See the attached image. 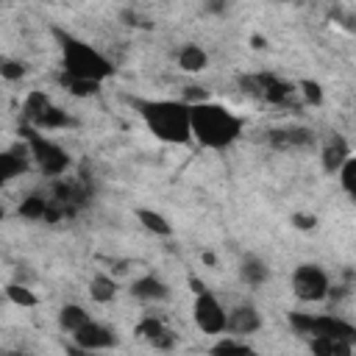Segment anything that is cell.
Listing matches in <instances>:
<instances>
[{
  "label": "cell",
  "mask_w": 356,
  "mask_h": 356,
  "mask_svg": "<svg viewBox=\"0 0 356 356\" xmlns=\"http://www.w3.org/2000/svg\"><path fill=\"white\" fill-rule=\"evenodd\" d=\"M190 131L201 145H206L212 150H223L240 139L242 117H237L231 109H226L220 103L204 100V103L190 106Z\"/></svg>",
  "instance_id": "1"
},
{
  "label": "cell",
  "mask_w": 356,
  "mask_h": 356,
  "mask_svg": "<svg viewBox=\"0 0 356 356\" xmlns=\"http://www.w3.org/2000/svg\"><path fill=\"white\" fill-rule=\"evenodd\" d=\"M134 106L156 139L172 145H184L193 139L190 106L184 100H134Z\"/></svg>",
  "instance_id": "2"
},
{
  "label": "cell",
  "mask_w": 356,
  "mask_h": 356,
  "mask_svg": "<svg viewBox=\"0 0 356 356\" xmlns=\"http://www.w3.org/2000/svg\"><path fill=\"white\" fill-rule=\"evenodd\" d=\"M53 37L59 39V48H62L64 75L81 78V81H95V84H103L109 75H114V64L103 53H98L92 45L78 39L75 34H70L64 28H53Z\"/></svg>",
  "instance_id": "3"
},
{
  "label": "cell",
  "mask_w": 356,
  "mask_h": 356,
  "mask_svg": "<svg viewBox=\"0 0 356 356\" xmlns=\"http://www.w3.org/2000/svg\"><path fill=\"white\" fill-rule=\"evenodd\" d=\"M26 139H28V148H31V156L37 159V164L42 167V172L45 175H62L67 167H70V156H67V150L64 148H59L56 142H51V139H45L37 128H31V125H23V131H20Z\"/></svg>",
  "instance_id": "4"
},
{
  "label": "cell",
  "mask_w": 356,
  "mask_h": 356,
  "mask_svg": "<svg viewBox=\"0 0 356 356\" xmlns=\"http://www.w3.org/2000/svg\"><path fill=\"white\" fill-rule=\"evenodd\" d=\"M292 290H295V295L301 301H312L314 303V301H323L328 295L331 284H328V276H326L323 267H317V265H301L292 273Z\"/></svg>",
  "instance_id": "5"
},
{
  "label": "cell",
  "mask_w": 356,
  "mask_h": 356,
  "mask_svg": "<svg viewBox=\"0 0 356 356\" xmlns=\"http://www.w3.org/2000/svg\"><path fill=\"white\" fill-rule=\"evenodd\" d=\"M226 312L220 306V301L206 290L195 298V323L206 331V334H223L226 331Z\"/></svg>",
  "instance_id": "6"
},
{
  "label": "cell",
  "mask_w": 356,
  "mask_h": 356,
  "mask_svg": "<svg viewBox=\"0 0 356 356\" xmlns=\"http://www.w3.org/2000/svg\"><path fill=\"white\" fill-rule=\"evenodd\" d=\"M73 337H75V345H78L81 350H92V353L117 345L114 328H109V326H103V323H95V320H89L87 326H81Z\"/></svg>",
  "instance_id": "7"
},
{
  "label": "cell",
  "mask_w": 356,
  "mask_h": 356,
  "mask_svg": "<svg viewBox=\"0 0 356 356\" xmlns=\"http://www.w3.org/2000/svg\"><path fill=\"white\" fill-rule=\"evenodd\" d=\"M312 334L314 337H326V339H342V342H353L356 339V328L339 317L331 314H320L312 323Z\"/></svg>",
  "instance_id": "8"
},
{
  "label": "cell",
  "mask_w": 356,
  "mask_h": 356,
  "mask_svg": "<svg viewBox=\"0 0 356 356\" xmlns=\"http://www.w3.org/2000/svg\"><path fill=\"white\" fill-rule=\"evenodd\" d=\"M136 334H139L142 339H148L153 348H161V350H170V348L175 345L172 331H167V328H164V323H161V320H156V317H145V320H139Z\"/></svg>",
  "instance_id": "9"
},
{
  "label": "cell",
  "mask_w": 356,
  "mask_h": 356,
  "mask_svg": "<svg viewBox=\"0 0 356 356\" xmlns=\"http://www.w3.org/2000/svg\"><path fill=\"white\" fill-rule=\"evenodd\" d=\"M345 159H350V148H348V142L339 134H334L326 142V148H323V170L326 172H339V167L345 164Z\"/></svg>",
  "instance_id": "10"
},
{
  "label": "cell",
  "mask_w": 356,
  "mask_h": 356,
  "mask_svg": "<svg viewBox=\"0 0 356 356\" xmlns=\"http://www.w3.org/2000/svg\"><path fill=\"white\" fill-rule=\"evenodd\" d=\"M259 326H262V320L253 306H240L226 317V328H231L234 334H253V331H259Z\"/></svg>",
  "instance_id": "11"
},
{
  "label": "cell",
  "mask_w": 356,
  "mask_h": 356,
  "mask_svg": "<svg viewBox=\"0 0 356 356\" xmlns=\"http://www.w3.org/2000/svg\"><path fill=\"white\" fill-rule=\"evenodd\" d=\"M131 292H134L136 298H142V301H167V298H170V287H167L164 281H159L156 276H142V278H136L134 287H131Z\"/></svg>",
  "instance_id": "12"
},
{
  "label": "cell",
  "mask_w": 356,
  "mask_h": 356,
  "mask_svg": "<svg viewBox=\"0 0 356 356\" xmlns=\"http://www.w3.org/2000/svg\"><path fill=\"white\" fill-rule=\"evenodd\" d=\"M270 142L276 148H303L309 142H314L309 128H276L270 131Z\"/></svg>",
  "instance_id": "13"
},
{
  "label": "cell",
  "mask_w": 356,
  "mask_h": 356,
  "mask_svg": "<svg viewBox=\"0 0 356 356\" xmlns=\"http://www.w3.org/2000/svg\"><path fill=\"white\" fill-rule=\"evenodd\" d=\"M178 64H181L184 73H204L206 64H209V56L198 45H184L181 51H178Z\"/></svg>",
  "instance_id": "14"
},
{
  "label": "cell",
  "mask_w": 356,
  "mask_h": 356,
  "mask_svg": "<svg viewBox=\"0 0 356 356\" xmlns=\"http://www.w3.org/2000/svg\"><path fill=\"white\" fill-rule=\"evenodd\" d=\"M23 170H26L23 150H6V153H0V184H6L9 178L20 175Z\"/></svg>",
  "instance_id": "15"
},
{
  "label": "cell",
  "mask_w": 356,
  "mask_h": 356,
  "mask_svg": "<svg viewBox=\"0 0 356 356\" xmlns=\"http://www.w3.org/2000/svg\"><path fill=\"white\" fill-rule=\"evenodd\" d=\"M92 317H89V312H84L78 303H67V306H62V312H59V323H62V328L64 331H78L81 326H87Z\"/></svg>",
  "instance_id": "16"
},
{
  "label": "cell",
  "mask_w": 356,
  "mask_h": 356,
  "mask_svg": "<svg viewBox=\"0 0 356 356\" xmlns=\"http://www.w3.org/2000/svg\"><path fill=\"white\" fill-rule=\"evenodd\" d=\"M240 276H242L248 284L259 287V284H265V281H267L270 270H267V265H265L262 259H256V256H245V259H242V267H240Z\"/></svg>",
  "instance_id": "17"
},
{
  "label": "cell",
  "mask_w": 356,
  "mask_h": 356,
  "mask_svg": "<svg viewBox=\"0 0 356 356\" xmlns=\"http://www.w3.org/2000/svg\"><path fill=\"white\" fill-rule=\"evenodd\" d=\"M89 295H92V301H98V303H109V301H114V295H117V284H114V278L112 276H95L92 278V284H89Z\"/></svg>",
  "instance_id": "18"
},
{
  "label": "cell",
  "mask_w": 356,
  "mask_h": 356,
  "mask_svg": "<svg viewBox=\"0 0 356 356\" xmlns=\"http://www.w3.org/2000/svg\"><path fill=\"white\" fill-rule=\"evenodd\" d=\"M67 125H73V120L67 117V112H62L59 106H53V103H51V106L45 109V114H39V117H37V123H34L31 128H37V131H39V128H67Z\"/></svg>",
  "instance_id": "19"
},
{
  "label": "cell",
  "mask_w": 356,
  "mask_h": 356,
  "mask_svg": "<svg viewBox=\"0 0 356 356\" xmlns=\"http://www.w3.org/2000/svg\"><path fill=\"white\" fill-rule=\"evenodd\" d=\"M136 217H139V223H142L148 231H153V234H159V237H170V234H172V226H170L161 215H156V212H150V209H139Z\"/></svg>",
  "instance_id": "20"
},
{
  "label": "cell",
  "mask_w": 356,
  "mask_h": 356,
  "mask_svg": "<svg viewBox=\"0 0 356 356\" xmlns=\"http://www.w3.org/2000/svg\"><path fill=\"white\" fill-rule=\"evenodd\" d=\"M51 106V98L45 95V92H31L28 98H26V106H23V114H26V120H28V125H34L37 123V117L39 114H45V109Z\"/></svg>",
  "instance_id": "21"
},
{
  "label": "cell",
  "mask_w": 356,
  "mask_h": 356,
  "mask_svg": "<svg viewBox=\"0 0 356 356\" xmlns=\"http://www.w3.org/2000/svg\"><path fill=\"white\" fill-rule=\"evenodd\" d=\"M212 356H256V350L240 339H220L212 348Z\"/></svg>",
  "instance_id": "22"
},
{
  "label": "cell",
  "mask_w": 356,
  "mask_h": 356,
  "mask_svg": "<svg viewBox=\"0 0 356 356\" xmlns=\"http://www.w3.org/2000/svg\"><path fill=\"white\" fill-rule=\"evenodd\" d=\"M59 81H62V87L64 89H70L73 95H78V98H89V95H98L100 92V84H95V81H81V78H70V75H59Z\"/></svg>",
  "instance_id": "23"
},
{
  "label": "cell",
  "mask_w": 356,
  "mask_h": 356,
  "mask_svg": "<svg viewBox=\"0 0 356 356\" xmlns=\"http://www.w3.org/2000/svg\"><path fill=\"white\" fill-rule=\"evenodd\" d=\"M20 215H23V217H28V220H42V217L48 215V201H45V198H39V195H31V198H26V201H23Z\"/></svg>",
  "instance_id": "24"
},
{
  "label": "cell",
  "mask_w": 356,
  "mask_h": 356,
  "mask_svg": "<svg viewBox=\"0 0 356 356\" xmlns=\"http://www.w3.org/2000/svg\"><path fill=\"white\" fill-rule=\"evenodd\" d=\"M339 175H342V178H339V181H342V190L353 198V195H356V159H353V156L345 159V164L339 167Z\"/></svg>",
  "instance_id": "25"
},
{
  "label": "cell",
  "mask_w": 356,
  "mask_h": 356,
  "mask_svg": "<svg viewBox=\"0 0 356 356\" xmlns=\"http://www.w3.org/2000/svg\"><path fill=\"white\" fill-rule=\"evenodd\" d=\"M6 295L17 303V306H37V295L28 290V287H20V284H9Z\"/></svg>",
  "instance_id": "26"
},
{
  "label": "cell",
  "mask_w": 356,
  "mask_h": 356,
  "mask_svg": "<svg viewBox=\"0 0 356 356\" xmlns=\"http://www.w3.org/2000/svg\"><path fill=\"white\" fill-rule=\"evenodd\" d=\"M312 323H314V314H306V312H292L290 314V326L298 334H312Z\"/></svg>",
  "instance_id": "27"
},
{
  "label": "cell",
  "mask_w": 356,
  "mask_h": 356,
  "mask_svg": "<svg viewBox=\"0 0 356 356\" xmlns=\"http://www.w3.org/2000/svg\"><path fill=\"white\" fill-rule=\"evenodd\" d=\"M0 75L9 78V81H17V78L26 75V64H20V62H0Z\"/></svg>",
  "instance_id": "28"
},
{
  "label": "cell",
  "mask_w": 356,
  "mask_h": 356,
  "mask_svg": "<svg viewBox=\"0 0 356 356\" xmlns=\"http://www.w3.org/2000/svg\"><path fill=\"white\" fill-rule=\"evenodd\" d=\"M312 353L314 356H334V339L312 337Z\"/></svg>",
  "instance_id": "29"
},
{
  "label": "cell",
  "mask_w": 356,
  "mask_h": 356,
  "mask_svg": "<svg viewBox=\"0 0 356 356\" xmlns=\"http://www.w3.org/2000/svg\"><path fill=\"white\" fill-rule=\"evenodd\" d=\"M301 89H303V98L309 100V103H323V92H320V87L314 84V81H301Z\"/></svg>",
  "instance_id": "30"
},
{
  "label": "cell",
  "mask_w": 356,
  "mask_h": 356,
  "mask_svg": "<svg viewBox=\"0 0 356 356\" xmlns=\"http://www.w3.org/2000/svg\"><path fill=\"white\" fill-rule=\"evenodd\" d=\"M292 223H295L298 229H303V231H312V229L317 226V217H314V215H295Z\"/></svg>",
  "instance_id": "31"
},
{
  "label": "cell",
  "mask_w": 356,
  "mask_h": 356,
  "mask_svg": "<svg viewBox=\"0 0 356 356\" xmlns=\"http://www.w3.org/2000/svg\"><path fill=\"white\" fill-rule=\"evenodd\" d=\"M190 284H193V292H195V295L206 292V284H204V281H198V278H190Z\"/></svg>",
  "instance_id": "32"
},
{
  "label": "cell",
  "mask_w": 356,
  "mask_h": 356,
  "mask_svg": "<svg viewBox=\"0 0 356 356\" xmlns=\"http://www.w3.org/2000/svg\"><path fill=\"white\" fill-rule=\"evenodd\" d=\"M67 356H95V353L92 350H81V348H70Z\"/></svg>",
  "instance_id": "33"
},
{
  "label": "cell",
  "mask_w": 356,
  "mask_h": 356,
  "mask_svg": "<svg viewBox=\"0 0 356 356\" xmlns=\"http://www.w3.org/2000/svg\"><path fill=\"white\" fill-rule=\"evenodd\" d=\"M6 356H26V353H6Z\"/></svg>",
  "instance_id": "34"
},
{
  "label": "cell",
  "mask_w": 356,
  "mask_h": 356,
  "mask_svg": "<svg viewBox=\"0 0 356 356\" xmlns=\"http://www.w3.org/2000/svg\"><path fill=\"white\" fill-rule=\"evenodd\" d=\"M0 217H3V212H0Z\"/></svg>",
  "instance_id": "35"
}]
</instances>
